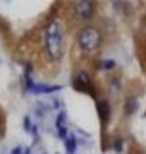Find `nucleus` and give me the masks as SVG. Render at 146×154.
<instances>
[{"instance_id": "1", "label": "nucleus", "mask_w": 146, "mask_h": 154, "mask_svg": "<svg viewBox=\"0 0 146 154\" xmlns=\"http://www.w3.org/2000/svg\"><path fill=\"white\" fill-rule=\"evenodd\" d=\"M46 48L53 59H59L64 51L63 30L59 22H51L46 31Z\"/></svg>"}, {"instance_id": "2", "label": "nucleus", "mask_w": 146, "mask_h": 154, "mask_svg": "<svg viewBox=\"0 0 146 154\" xmlns=\"http://www.w3.org/2000/svg\"><path fill=\"white\" fill-rule=\"evenodd\" d=\"M100 41V33L94 27H86L80 35V45L86 51L95 50Z\"/></svg>"}, {"instance_id": "3", "label": "nucleus", "mask_w": 146, "mask_h": 154, "mask_svg": "<svg viewBox=\"0 0 146 154\" xmlns=\"http://www.w3.org/2000/svg\"><path fill=\"white\" fill-rule=\"evenodd\" d=\"M76 12H77V16H78L80 18H82V19L90 18L92 12H94L92 3H90V2H80V3H77Z\"/></svg>"}, {"instance_id": "4", "label": "nucleus", "mask_w": 146, "mask_h": 154, "mask_svg": "<svg viewBox=\"0 0 146 154\" xmlns=\"http://www.w3.org/2000/svg\"><path fill=\"white\" fill-rule=\"evenodd\" d=\"M62 86L59 85H45V84H35L31 93L35 94H51L55 91H59Z\"/></svg>"}, {"instance_id": "5", "label": "nucleus", "mask_w": 146, "mask_h": 154, "mask_svg": "<svg viewBox=\"0 0 146 154\" xmlns=\"http://www.w3.org/2000/svg\"><path fill=\"white\" fill-rule=\"evenodd\" d=\"M97 114H99V117L100 119L103 121L104 123L109 119V114H110V107H109V104L104 102V100H101V102L97 103Z\"/></svg>"}, {"instance_id": "6", "label": "nucleus", "mask_w": 146, "mask_h": 154, "mask_svg": "<svg viewBox=\"0 0 146 154\" xmlns=\"http://www.w3.org/2000/svg\"><path fill=\"white\" fill-rule=\"evenodd\" d=\"M65 113L64 112H60L56 117V122H55V126L58 130V135L62 137V139H67V128L64 126V121H65Z\"/></svg>"}, {"instance_id": "7", "label": "nucleus", "mask_w": 146, "mask_h": 154, "mask_svg": "<svg viewBox=\"0 0 146 154\" xmlns=\"http://www.w3.org/2000/svg\"><path fill=\"white\" fill-rule=\"evenodd\" d=\"M124 108H126V113L127 114H133L138 108V103H137V100H136V98H129L127 102H126Z\"/></svg>"}, {"instance_id": "8", "label": "nucleus", "mask_w": 146, "mask_h": 154, "mask_svg": "<svg viewBox=\"0 0 146 154\" xmlns=\"http://www.w3.org/2000/svg\"><path fill=\"white\" fill-rule=\"evenodd\" d=\"M65 146H67L68 154H75L76 148H77V140H76V137L73 136V135H71L69 137L67 136V139H65Z\"/></svg>"}, {"instance_id": "9", "label": "nucleus", "mask_w": 146, "mask_h": 154, "mask_svg": "<svg viewBox=\"0 0 146 154\" xmlns=\"http://www.w3.org/2000/svg\"><path fill=\"white\" fill-rule=\"evenodd\" d=\"M77 81L80 82V85L87 86V85L90 84V76L87 75V73H85V72H81V73L77 76Z\"/></svg>"}, {"instance_id": "10", "label": "nucleus", "mask_w": 146, "mask_h": 154, "mask_svg": "<svg viewBox=\"0 0 146 154\" xmlns=\"http://www.w3.org/2000/svg\"><path fill=\"white\" fill-rule=\"evenodd\" d=\"M115 67V62L113 59H106L101 62V68L103 69H113Z\"/></svg>"}, {"instance_id": "11", "label": "nucleus", "mask_w": 146, "mask_h": 154, "mask_svg": "<svg viewBox=\"0 0 146 154\" xmlns=\"http://www.w3.org/2000/svg\"><path fill=\"white\" fill-rule=\"evenodd\" d=\"M24 128H26V131L28 132H32V128H33V125L31 123V118L30 117H24Z\"/></svg>"}, {"instance_id": "12", "label": "nucleus", "mask_w": 146, "mask_h": 154, "mask_svg": "<svg viewBox=\"0 0 146 154\" xmlns=\"http://www.w3.org/2000/svg\"><path fill=\"white\" fill-rule=\"evenodd\" d=\"M122 146H123V141H122V139H117L115 143H114V149L117 153H120L122 152Z\"/></svg>"}, {"instance_id": "13", "label": "nucleus", "mask_w": 146, "mask_h": 154, "mask_svg": "<svg viewBox=\"0 0 146 154\" xmlns=\"http://www.w3.org/2000/svg\"><path fill=\"white\" fill-rule=\"evenodd\" d=\"M11 154H26V153L23 152V149H22L21 146H16V148H14L13 150H12Z\"/></svg>"}]
</instances>
